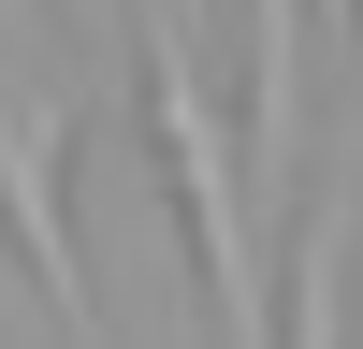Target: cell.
<instances>
[{"label": "cell", "instance_id": "obj_5", "mask_svg": "<svg viewBox=\"0 0 363 349\" xmlns=\"http://www.w3.org/2000/svg\"><path fill=\"white\" fill-rule=\"evenodd\" d=\"M174 15H203V0H174Z\"/></svg>", "mask_w": 363, "mask_h": 349}, {"label": "cell", "instance_id": "obj_4", "mask_svg": "<svg viewBox=\"0 0 363 349\" xmlns=\"http://www.w3.org/2000/svg\"><path fill=\"white\" fill-rule=\"evenodd\" d=\"M349 204H320V233H306V262H291V320H277V349H349Z\"/></svg>", "mask_w": 363, "mask_h": 349}, {"label": "cell", "instance_id": "obj_2", "mask_svg": "<svg viewBox=\"0 0 363 349\" xmlns=\"http://www.w3.org/2000/svg\"><path fill=\"white\" fill-rule=\"evenodd\" d=\"M0 218H15V262L44 291V320L73 349H102V291L73 262V102L44 73H0Z\"/></svg>", "mask_w": 363, "mask_h": 349}, {"label": "cell", "instance_id": "obj_1", "mask_svg": "<svg viewBox=\"0 0 363 349\" xmlns=\"http://www.w3.org/2000/svg\"><path fill=\"white\" fill-rule=\"evenodd\" d=\"M131 29H145V116H160V174H174V204H189L203 291H218V349H277L262 233H247V189H233V116H218V87H203V15L131 0Z\"/></svg>", "mask_w": 363, "mask_h": 349}, {"label": "cell", "instance_id": "obj_3", "mask_svg": "<svg viewBox=\"0 0 363 349\" xmlns=\"http://www.w3.org/2000/svg\"><path fill=\"white\" fill-rule=\"evenodd\" d=\"M291 131H306V15L291 0H247V160L277 174Z\"/></svg>", "mask_w": 363, "mask_h": 349}]
</instances>
